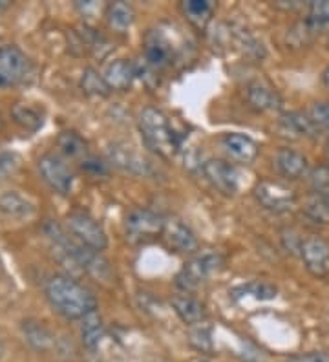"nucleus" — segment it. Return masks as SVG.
<instances>
[{"instance_id":"c9c22d12","label":"nucleus","mask_w":329,"mask_h":362,"mask_svg":"<svg viewBox=\"0 0 329 362\" xmlns=\"http://www.w3.org/2000/svg\"><path fill=\"white\" fill-rule=\"evenodd\" d=\"M17 167H18L17 156L9 154V152L0 154V180L8 176V174L15 173V168Z\"/></svg>"},{"instance_id":"ddd939ff","label":"nucleus","mask_w":329,"mask_h":362,"mask_svg":"<svg viewBox=\"0 0 329 362\" xmlns=\"http://www.w3.org/2000/svg\"><path fill=\"white\" fill-rule=\"evenodd\" d=\"M221 145H224L225 152L231 156V159H234L238 163L247 165L250 161H255L260 152L255 139H250L249 136H243V134L236 132L225 134L224 139H221Z\"/></svg>"},{"instance_id":"e433bc0d","label":"nucleus","mask_w":329,"mask_h":362,"mask_svg":"<svg viewBox=\"0 0 329 362\" xmlns=\"http://www.w3.org/2000/svg\"><path fill=\"white\" fill-rule=\"evenodd\" d=\"M289 362H329L328 351H311V354L294 355L289 358Z\"/></svg>"},{"instance_id":"dca6fc26","label":"nucleus","mask_w":329,"mask_h":362,"mask_svg":"<svg viewBox=\"0 0 329 362\" xmlns=\"http://www.w3.org/2000/svg\"><path fill=\"white\" fill-rule=\"evenodd\" d=\"M165 238L178 252H196L197 238L187 223L181 220H171L165 223Z\"/></svg>"},{"instance_id":"a19ab883","label":"nucleus","mask_w":329,"mask_h":362,"mask_svg":"<svg viewBox=\"0 0 329 362\" xmlns=\"http://www.w3.org/2000/svg\"><path fill=\"white\" fill-rule=\"evenodd\" d=\"M4 127V117H2V112H0V130Z\"/></svg>"},{"instance_id":"6ab92c4d","label":"nucleus","mask_w":329,"mask_h":362,"mask_svg":"<svg viewBox=\"0 0 329 362\" xmlns=\"http://www.w3.org/2000/svg\"><path fill=\"white\" fill-rule=\"evenodd\" d=\"M171 305H172V310L175 311V315L181 318V322L189 324V326L202 324L207 318L205 305L189 295L174 296V298L171 300Z\"/></svg>"},{"instance_id":"a211bd4d","label":"nucleus","mask_w":329,"mask_h":362,"mask_svg":"<svg viewBox=\"0 0 329 362\" xmlns=\"http://www.w3.org/2000/svg\"><path fill=\"white\" fill-rule=\"evenodd\" d=\"M275 165H277L278 173L284 177H289V180H300L309 170L307 159L293 148H280L277 158H275Z\"/></svg>"},{"instance_id":"423d86ee","label":"nucleus","mask_w":329,"mask_h":362,"mask_svg":"<svg viewBox=\"0 0 329 362\" xmlns=\"http://www.w3.org/2000/svg\"><path fill=\"white\" fill-rule=\"evenodd\" d=\"M30 74V59L17 46H0V88H13Z\"/></svg>"},{"instance_id":"393cba45","label":"nucleus","mask_w":329,"mask_h":362,"mask_svg":"<svg viewBox=\"0 0 329 362\" xmlns=\"http://www.w3.org/2000/svg\"><path fill=\"white\" fill-rule=\"evenodd\" d=\"M212 9H214V6L209 0H187L181 4V11H183L185 17L197 28H203L211 21Z\"/></svg>"},{"instance_id":"ea45409f","label":"nucleus","mask_w":329,"mask_h":362,"mask_svg":"<svg viewBox=\"0 0 329 362\" xmlns=\"http://www.w3.org/2000/svg\"><path fill=\"white\" fill-rule=\"evenodd\" d=\"M324 81H325V84H328V88H329V68L325 70V74H324Z\"/></svg>"},{"instance_id":"9b49d317","label":"nucleus","mask_w":329,"mask_h":362,"mask_svg":"<svg viewBox=\"0 0 329 362\" xmlns=\"http://www.w3.org/2000/svg\"><path fill=\"white\" fill-rule=\"evenodd\" d=\"M203 174L212 183V187L231 196L238 190V173L236 168L221 159H209L203 163Z\"/></svg>"},{"instance_id":"412c9836","label":"nucleus","mask_w":329,"mask_h":362,"mask_svg":"<svg viewBox=\"0 0 329 362\" xmlns=\"http://www.w3.org/2000/svg\"><path fill=\"white\" fill-rule=\"evenodd\" d=\"M280 124L284 132L299 137H315L318 134V127L313 123L309 115L302 114V112H287L282 115Z\"/></svg>"},{"instance_id":"5701e85b","label":"nucleus","mask_w":329,"mask_h":362,"mask_svg":"<svg viewBox=\"0 0 329 362\" xmlns=\"http://www.w3.org/2000/svg\"><path fill=\"white\" fill-rule=\"evenodd\" d=\"M277 287L269 282H260V280L241 284V286L234 287L231 291V296L234 300H240V298H246V296H250L255 300H272V298H277Z\"/></svg>"},{"instance_id":"2eb2a0df","label":"nucleus","mask_w":329,"mask_h":362,"mask_svg":"<svg viewBox=\"0 0 329 362\" xmlns=\"http://www.w3.org/2000/svg\"><path fill=\"white\" fill-rule=\"evenodd\" d=\"M108 159L110 163L115 165L121 170H127L132 174H149L150 163L145 158H141L134 151H130L128 146L114 145L108 148Z\"/></svg>"},{"instance_id":"79ce46f5","label":"nucleus","mask_w":329,"mask_h":362,"mask_svg":"<svg viewBox=\"0 0 329 362\" xmlns=\"http://www.w3.org/2000/svg\"><path fill=\"white\" fill-rule=\"evenodd\" d=\"M192 362H209V361H203V358H197V361H192Z\"/></svg>"},{"instance_id":"f3484780","label":"nucleus","mask_w":329,"mask_h":362,"mask_svg":"<svg viewBox=\"0 0 329 362\" xmlns=\"http://www.w3.org/2000/svg\"><path fill=\"white\" fill-rule=\"evenodd\" d=\"M247 101L258 112H272L282 108V98L278 92L263 83H250L247 88Z\"/></svg>"},{"instance_id":"a878e982","label":"nucleus","mask_w":329,"mask_h":362,"mask_svg":"<svg viewBox=\"0 0 329 362\" xmlns=\"http://www.w3.org/2000/svg\"><path fill=\"white\" fill-rule=\"evenodd\" d=\"M11 115H13L15 123L21 124L28 132H35L42 127V115L30 105H15L11 108Z\"/></svg>"},{"instance_id":"f8f14e48","label":"nucleus","mask_w":329,"mask_h":362,"mask_svg":"<svg viewBox=\"0 0 329 362\" xmlns=\"http://www.w3.org/2000/svg\"><path fill=\"white\" fill-rule=\"evenodd\" d=\"M174 57V48L171 40L159 33V31H150L145 40V62L150 68H163L171 64Z\"/></svg>"},{"instance_id":"9d476101","label":"nucleus","mask_w":329,"mask_h":362,"mask_svg":"<svg viewBox=\"0 0 329 362\" xmlns=\"http://www.w3.org/2000/svg\"><path fill=\"white\" fill-rule=\"evenodd\" d=\"M39 173L48 187L59 194H68L74 185V174L62 159L57 156L46 154L39 159Z\"/></svg>"},{"instance_id":"6e6552de","label":"nucleus","mask_w":329,"mask_h":362,"mask_svg":"<svg viewBox=\"0 0 329 362\" xmlns=\"http://www.w3.org/2000/svg\"><path fill=\"white\" fill-rule=\"evenodd\" d=\"M165 223L167 221L159 216L158 212H152L149 209H134L128 212L125 227L132 240H152L159 234L165 233Z\"/></svg>"},{"instance_id":"4be33fe9","label":"nucleus","mask_w":329,"mask_h":362,"mask_svg":"<svg viewBox=\"0 0 329 362\" xmlns=\"http://www.w3.org/2000/svg\"><path fill=\"white\" fill-rule=\"evenodd\" d=\"M106 21L112 30L123 33L136 21V11L128 2H112L106 8Z\"/></svg>"},{"instance_id":"7ed1b4c3","label":"nucleus","mask_w":329,"mask_h":362,"mask_svg":"<svg viewBox=\"0 0 329 362\" xmlns=\"http://www.w3.org/2000/svg\"><path fill=\"white\" fill-rule=\"evenodd\" d=\"M139 132L149 148L163 158H171L180 148V137L175 136L171 121L158 108H145L139 114Z\"/></svg>"},{"instance_id":"4c0bfd02","label":"nucleus","mask_w":329,"mask_h":362,"mask_svg":"<svg viewBox=\"0 0 329 362\" xmlns=\"http://www.w3.org/2000/svg\"><path fill=\"white\" fill-rule=\"evenodd\" d=\"M8 8H9L8 0H0V13H2V11H4V9H8Z\"/></svg>"},{"instance_id":"f704fd0d","label":"nucleus","mask_w":329,"mask_h":362,"mask_svg":"<svg viewBox=\"0 0 329 362\" xmlns=\"http://www.w3.org/2000/svg\"><path fill=\"white\" fill-rule=\"evenodd\" d=\"M311 183L318 192H324L329 185V168L328 167L315 168V170L311 173Z\"/></svg>"},{"instance_id":"2f4dec72","label":"nucleus","mask_w":329,"mask_h":362,"mask_svg":"<svg viewBox=\"0 0 329 362\" xmlns=\"http://www.w3.org/2000/svg\"><path fill=\"white\" fill-rule=\"evenodd\" d=\"M304 211H306L307 218H311L315 223H329V209L322 198V192L307 199Z\"/></svg>"},{"instance_id":"37998d69","label":"nucleus","mask_w":329,"mask_h":362,"mask_svg":"<svg viewBox=\"0 0 329 362\" xmlns=\"http://www.w3.org/2000/svg\"><path fill=\"white\" fill-rule=\"evenodd\" d=\"M328 42H329V39H328Z\"/></svg>"},{"instance_id":"c756f323","label":"nucleus","mask_w":329,"mask_h":362,"mask_svg":"<svg viewBox=\"0 0 329 362\" xmlns=\"http://www.w3.org/2000/svg\"><path fill=\"white\" fill-rule=\"evenodd\" d=\"M81 88L83 92H86L88 95H99V98H106L110 95L112 90L108 88L105 77L99 76L93 68H86L83 71V77H81Z\"/></svg>"},{"instance_id":"20e7f679","label":"nucleus","mask_w":329,"mask_h":362,"mask_svg":"<svg viewBox=\"0 0 329 362\" xmlns=\"http://www.w3.org/2000/svg\"><path fill=\"white\" fill-rule=\"evenodd\" d=\"M225 267V258L218 251H202L196 252L181 271L175 274V286L181 291H196L197 287L203 286L207 280L218 274Z\"/></svg>"},{"instance_id":"b1692460","label":"nucleus","mask_w":329,"mask_h":362,"mask_svg":"<svg viewBox=\"0 0 329 362\" xmlns=\"http://www.w3.org/2000/svg\"><path fill=\"white\" fill-rule=\"evenodd\" d=\"M22 333H24V339H26L28 344L33 349H37V351H46L48 348H52V333H50L40 322L28 320V322H24V326H22Z\"/></svg>"},{"instance_id":"c85d7f7f","label":"nucleus","mask_w":329,"mask_h":362,"mask_svg":"<svg viewBox=\"0 0 329 362\" xmlns=\"http://www.w3.org/2000/svg\"><path fill=\"white\" fill-rule=\"evenodd\" d=\"M57 146L61 148L62 154L68 156V158H81V156L86 154L88 145L79 134L66 130L57 137Z\"/></svg>"},{"instance_id":"0eeeda50","label":"nucleus","mask_w":329,"mask_h":362,"mask_svg":"<svg viewBox=\"0 0 329 362\" xmlns=\"http://www.w3.org/2000/svg\"><path fill=\"white\" fill-rule=\"evenodd\" d=\"M255 198L263 209L271 212L291 211L296 204V192L282 181H260L255 187Z\"/></svg>"},{"instance_id":"bb28decb","label":"nucleus","mask_w":329,"mask_h":362,"mask_svg":"<svg viewBox=\"0 0 329 362\" xmlns=\"http://www.w3.org/2000/svg\"><path fill=\"white\" fill-rule=\"evenodd\" d=\"M84 324L81 327V335H83V344L88 349H96L99 346V342L105 337V327H103L101 318L97 317V313L88 315L86 318H83Z\"/></svg>"},{"instance_id":"58836bf2","label":"nucleus","mask_w":329,"mask_h":362,"mask_svg":"<svg viewBox=\"0 0 329 362\" xmlns=\"http://www.w3.org/2000/svg\"><path fill=\"white\" fill-rule=\"evenodd\" d=\"M322 198H324L325 205H328V209H329V190H324V192H322Z\"/></svg>"},{"instance_id":"4468645a","label":"nucleus","mask_w":329,"mask_h":362,"mask_svg":"<svg viewBox=\"0 0 329 362\" xmlns=\"http://www.w3.org/2000/svg\"><path fill=\"white\" fill-rule=\"evenodd\" d=\"M105 81L108 84L110 90L114 92H127L132 86L134 79L137 77L136 64L127 59H115L106 66L105 70Z\"/></svg>"},{"instance_id":"7c9ffc66","label":"nucleus","mask_w":329,"mask_h":362,"mask_svg":"<svg viewBox=\"0 0 329 362\" xmlns=\"http://www.w3.org/2000/svg\"><path fill=\"white\" fill-rule=\"evenodd\" d=\"M189 342L194 349L202 351V354H212L214 342H212L211 327L203 326V324H196V326L190 327Z\"/></svg>"},{"instance_id":"aec40b11","label":"nucleus","mask_w":329,"mask_h":362,"mask_svg":"<svg viewBox=\"0 0 329 362\" xmlns=\"http://www.w3.org/2000/svg\"><path fill=\"white\" fill-rule=\"evenodd\" d=\"M0 212L8 218L21 220V218H30L35 212V207L22 194L15 190H8V192L0 194Z\"/></svg>"},{"instance_id":"f03ea898","label":"nucleus","mask_w":329,"mask_h":362,"mask_svg":"<svg viewBox=\"0 0 329 362\" xmlns=\"http://www.w3.org/2000/svg\"><path fill=\"white\" fill-rule=\"evenodd\" d=\"M42 230L52 240L53 247L61 252L68 264L71 262V264L77 265V267H81L88 274H92V276L99 280H108L112 276L108 262L101 257V252L86 247L84 243H81L79 240H75L74 236L66 233L61 226H57L55 221L46 220Z\"/></svg>"},{"instance_id":"1a4fd4ad","label":"nucleus","mask_w":329,"mask_h":362,"mask_svg":"<svg viewBox=\"0 0 329 362\" xmlns=\"http://www.w3.org/2000/svg\"><path fill=\"white\" fill-rule=\"evenodd\" d=\"M300 257H302L306 269L316 276L325 279L329 276V242L322 236H309L300 243Z\"/></svg>"},{"instance_id":"39448f33","label":"nucleus","mask_w":329,"mask_h":362,"mask_svg":"<svg viewBox=\"0 0 329 362\" xmlns=\"http://www.w3.org/2000/svg\"><path fill=\"white\" fill-rule=\"evenodd\" d=\"M66 226L70 229V234L75 240H79L86 247L101 252L108 247V238L106 233L96 220L86 212H71L66 218Z\"/></svg>"},{"instance_id":"72a5a7b5","label":"nucleus","mask_w":329,"mask_h":362,"mask_svg":"<svg viewBox=\"0 0 329 362\" xmlns=\"http://www.w3.org/2000/svg\"><path fill=\"white\" fill-rule=\"evenodd\" d=\"M81 168H83V173H86L88 176L92 177L108 176V165L99 158H84L81 161Z\"/></svg>"},{"instance_id":"cd10ccee","label":"nucleus","mask_w":329,"mask_h":362,"mask_svg":"<svg viewBox=\"0 0 329 362\" xmlns=\"http://www.w3.org/2000/svg\"><path fill=\"white\" fill-rule=\"evenodd\" d=\"M306 26L311 31H321L329 28V0H315L309 4Z\"/></svg>"},{"instance_id":"473e14b6","label":"nucleus","mask_w":329,"mask_h":362,"mask_svg":"<svg viewBox=\"0 0 329 362\" xmlns=\"http://www.w3.org/2000/svg\"><path fill=\"white\" fill-rule=\"evenodd\" d=\"M309 117H311L313 123H315L318 129L329 132V103L328 101L315 103V105L311 106Z\"/></svg>"},{"instance_id":"f257e3e1","label":"nucleus","mask_w":329,"mask_h":362,"mask_svg":"<svg viewBox=\"0 0 329 362\" xmlns=\"http://www.w3.org/2000/svg\"><path fill=\"white\" fill-rule=\"evenodd\" d=\"M46 298L52 308L68 320H79L96 313L97 300L93 293L71 276L55 274L46 282Z\"/></svg>"}]
</instances>
